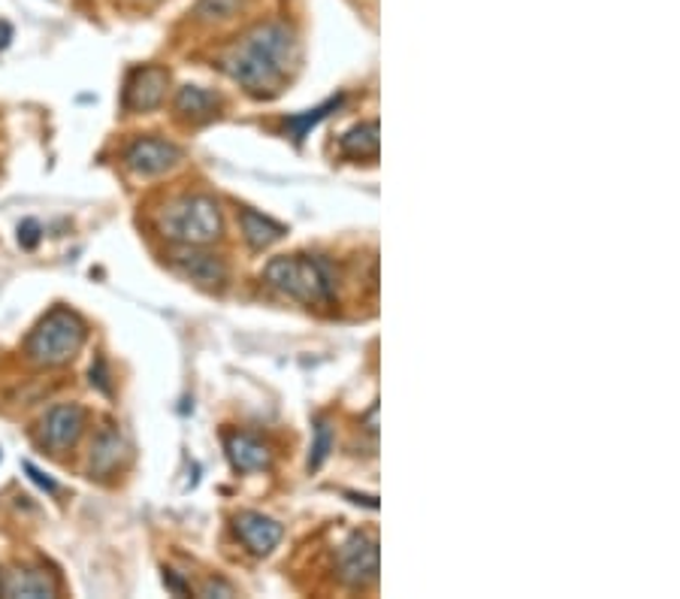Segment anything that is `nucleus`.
I'll use <instances>...</instances> for the list:
<instances>
[{
  "mask_svg": "<svg viewBox=\"0 0 680 599\" xmlns=\"http://www.w3.org/2000/svg\"><path fill=\"white\" fill-rule=\"evenodd\" d=\"M339 570L345 585L351 587H369L378 582V539L357 533L342 545V554H339Z\"/></svg>",
  "mask_w": 680,
  "mask_h": 599,
  "instance_id": "nucleus-5",
  "label": "nucleus"
},
{
  "mask_svg": "<svg viewBox=\"0 0 680 599\" xmlns=\"http://www.w3.org/2000/svg\"><path fill=\"white\" fill-rule=\"evenodd\" d=\"M125 458V439L115 430H103L95 439V451H91V473L110 475L118 460Z\"/></svg>",
  "mask_w": 680,
  "mask_h": 599,
  "instance_id": "nucleus-15",
  "label": "nucleus"
},
{
  "mask_svg": "<svg viewBox=\"0 0 680 599\" xmlns=\"http://www.w3.org/2000/svg\"><path fill=\"white\" fill-rule=\"evenodd\" d=\"M242 234L249 239V246L254 251H264L269 246H276L278 239H285V227L273 219H264L261 212L254 210H242Z\"/></svg>",
  "mask_w": 680,
  "mask_h": 599,
  "instance_id": "nucleus-14",
  "label": "nucleus"
},
{
  "mask_svg": "<svg viewBox=\"0 0 680 599\" xmlns=\"http://www.w3.org/2000/svg\"><path fill=\"white\" fill-rule=\"evenodd\" d=\"M237 536L251 554L264 558L281 542V524L273 521V517L261 515V512H242L237 517Z\"/></svg>",
  "mask_w": 680,
  "mask_h": 599,
  "instance_id": "nucleus-9",
  "label": "nucleus"
},
{
  "mask_svg": "<svg viewBox=\"0 0 680 599\" xmlns=\"http://www.w3.org/2000/svg\"><path fill=\"white\" fill-rule=\"evenodd\" d=\"M293 30L281 22L254 28L224 55V71L237 79L251 98H276L281 83L288 79L293 61Z\"/></svg>",
  "mask_w": 680,
  "mask_h": 599,
  "instance_id": "nucleus-1",
  "label": "nucleus"
},
{
  "mask_svg": "<svg viewBox=\"0 0 680 599\" xmlns=\"http://www.w3.org/2000/svg\"><path fill=\"white\" fill-rule=\"evenodd\" d=\"M227 458L234 463V470L239 473H257V470H269L273 463V454L264 442H257L254 436H245V433H237L227 439Z\"/></svg>",
  "mask_w": 680,
  "mask_h": 599,
  "instance_id": "nucleus-11",
  "label": "nucleus"
},
{
  "mask_svg": "<svg viewBox=\"0 0 680 599\" xmlns=\"http://www.w3.org/2000/svg\"><path fill=\"white\" fill-rule=\"evenodd\" d=\"M342 152L348 158H378V122H366L348 130L342 137Z\"/></svg>",
  "mask_w": 680,
  "mask_h": 599,
  "instance_id": "nucleus-16",
  "label": "nucleus"
},
{
  "mask_svg": "<svg viewBox=\"0 0 680 599\" xmlns=\"http://www.w3.org/2000/svg\"><path fill=\"white\" fill-rule=\"evenodd\" d=\"M85 346V324L76 312L55 309L37 324L28 339L30 361L40 366H61L70 363Z\"/></svg>",
  "mask_w": 680,
  "mask_h": 599,
  "instance_id": "nucleus-4",
  "label": "nucleus"
},
{
  "mask_svg": "<svg viewBox=\"0 0 680 599\" xmlns=\"http://www.w3.org/2000/svg\"><path fill=\"white\" fill-rule=\"evenodd\" d=\"M0 594L7 597H25V599H49L58 594V585L40 570H18L10 572L3 582H0Z\"/></svg>",
  "mask_w": 680,
  "mask_h": 599,
  "instance_id": "nucleus-12",
  "label": "nucleus"
},
{
  "mask_svg": "<svg viewBox=\"0 0 680 599\" xmlns=\"http://www.w3.org/2000/svg\"><path fill=\"white\" fill-rule=\"evenodd\" d=\"M242 7V0H200L197 15L200 18H230Z\"/></svg>",
  "mask_w": 680,
  "mask_h": 599,
  "instance_id": "nucleus-18",
  "label": "nucleus"
},
{
  "mask_svg": "<svg viewBox=\"0 0 680 599\" xmlns=\"http://www.w3.org/2000/svg\"><path fill=\"white\" fill-rule=\"evenodd\" d=\"M339 103H342V100H339V98L327 100V103H324V107H318V110L306 112V115H293V118H288V127H291L293 134H297V142L306 140L308 127H315L320 122V118H327V115H330V110H336Z\"/></svg>",
  "mask_w": 680,
  "mask_h": 599,
  "instance_id": "nucleus-17",
  "label": "nucleus"
},
{
  "mask_svg": "<svg viewBox=\"0 0 680 599\" xmlns=\"http://www.w3.org/2000/svg\"><path fill=\"white\" fill-rule=\"evenodd\" d=\"M83 427H85V412L79 405H55V409H49V415L42 421V436L40 442L52 454H61V451H67V448L76 446V439L83 436Z\"/></svg>",
  "mask_w": 680,
  "mask_h": 599,
  "instance_id": "nucleus-6",
  "label": "nucleus"
},
{
  "mask_svg": "<svg viewBox=\"0 0 680 599\" xmlns=\"http://www.w3.org/2000/svg\"><path fill=\"white\" fill-rule=\"evenodd\" d=\"M10 40H13V28H10L7 22H0V49H7Z\"/></svg>",
  "mask_w": 680,
  "mask_h": 599,
  "instance_id": "nucleus-22",
  "label": "nucleus"
},
{
  "mask_svg": "<svg viewBox=\"0 0 680 599\" xmlns=\"http://www.w3.org/2000/svg\"><path fill=\"white\" fill-rule=\"evenodd\" d=\"M164 237L181 246H209L222 237V210L206 195L181 197L161 215Z\"/></svg>",
  "mask_w": 680,
  "mask_h": 599,
  "instance_id": "nucleus-3",
  "label": "nucleus"
},
{
  "mask_svg": "<svg viewBox=\"0 0 680 599\" xmlns=\"http://www.w3.org/2000/svg\"><path fill=\"white\" fill-rule=\"evenodd\" d=\"M169 73L164 67H142L134 71V76L127 79L125 88V107L134 112H149L154 107H161L167 98Z\"/></svg>",
  "mask_w": 680,
  "mask_h": 599,
  "instance_id": "nucleus-7",
  "label": "nucleus"
},
{
  "mask_svg": "<svg viewBox=\"0 0 680 599\" xmlns=\"http://www.w3.org/2000/svg\"><path fill=\"white\" fill-rule=\"evenodd\" d=\"M25 470H28V475H30V478H34V482H37V485H40V488H46V490H49V494H55L58 485H55V482H52V478H49V475H42L40 470L34 466V463H25Z\"/></svg>",
  "mask_w": 680,
  "mask_h": 599,
  "instance_id": "nucleus-21",
  "label": "nucleus"
},
{
  "mask_svg": "<svg viewBox=\"0 0 680 599\" xmlns=\"http://www.w3.org/2000/svg\"><path fill=\"white\" fill-rule=\"evenodd\" d=\"M266 282L291 300H300L306 307H324L333 297V285L327 276V266L308 258V254H291L276 258L264 270Z\"/></svg>",
  "mask_w": 680,
  "mask_h": 599,
  "instance_id": "nucleus-2",
  "label": "nucleus"
},
{
  "mask_svg": "<svg viewBox=\"0 0 680 599\" xmlns=\"http://www.w3.org/2000/svg\"><path fill=\"white\" fill-rule=\"evenodd\" d=\"M181 161V152L167 140H137L125 154V164L139 176H158V173H167L169 167H176Z\"/></svg>",
  "mask_w": 680,
  "mask_h": 599,
  "instance_id": "nucleus-8",
  "label": "nucleus"
},
{
  "mask_svg": "<svg viewBox=\"0 0 680 599\" xmlns=\"http://www.w3.org/2000/svg\"><path fill=\"white\" fill-rule=\"evenodd\" d=\"M218 107H222L218 95H212V91L200 88V85H185L179 91V98H176V112L191 125H203L209 118H215Z\"/></svg>",
  "mask_w": 680,
  "mask_h": 599,
  "instance_id": "nucleus-13",
  "label": "nucleus"
},
{
  "mask_svg": "<svg viewBox=\"0 0 680 599\" xmlns=\"http://www.w3.org/2000/svg\"><path fill=\"white\" fill-rule=\"evenodd\" d=\"M330 427L320 421L318 424V442H315V454H312V460H308V470H320V463L327 460V454H330Z\"/></svg>",
  "mask_w": 680,
  "mask_h": 599,
  "instance_id": "nucleus-19",
  "label": "nucleus"
},
{
  "mask_svg": "<svg viewBox=\"0 0 680 599\" xmlns=\"http://www.w3.org/2000/svg\"><path fill=\"white\" fill-rule=\"evenodd\" d=\"M18 239H22V246H25V249H34V246H37V239H40V227H37V222L22 224V227H18Z\"/></svg>",
  "mask_w": 680,
  "mask_h": 599,
  "instance_id": "nucleus-20",
  "label": "nucleus"
},
{
  "mask_svg": "<svg viewBox=\"0 0 680 599\" xmlns=\"http://www.w3.org/2000/svg\"><path fill=\"white\" fill-rule=\"evenodd\" d=\"M173 264L179 266L181 273L203 288H222L227 282V266L212 258V254H200V251H179L173 254Z\"/></svg>",
  "mask_w": 680,
  "mask_h": 599,
  "instance_id": "nucleus-10",
  "label": "nucleus"
}]
</instances>
